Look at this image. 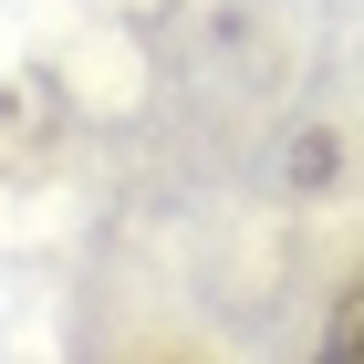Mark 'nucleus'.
<instances>
[{"instance_id":"f257e3e1","label":"nucleus","mask_w":364,"mask_h":364,"mask_svg":"<svg viewBox=\"0 0 364 364\" xmlns=\"http://www.w3.org/2000/svg\"><path fill=\"white\" fill-rule=\"evenodd\" d=\"M323 354H333V364H364V281L343 291V312H333V333H323Z\"/></svg>"}]
</instances>
